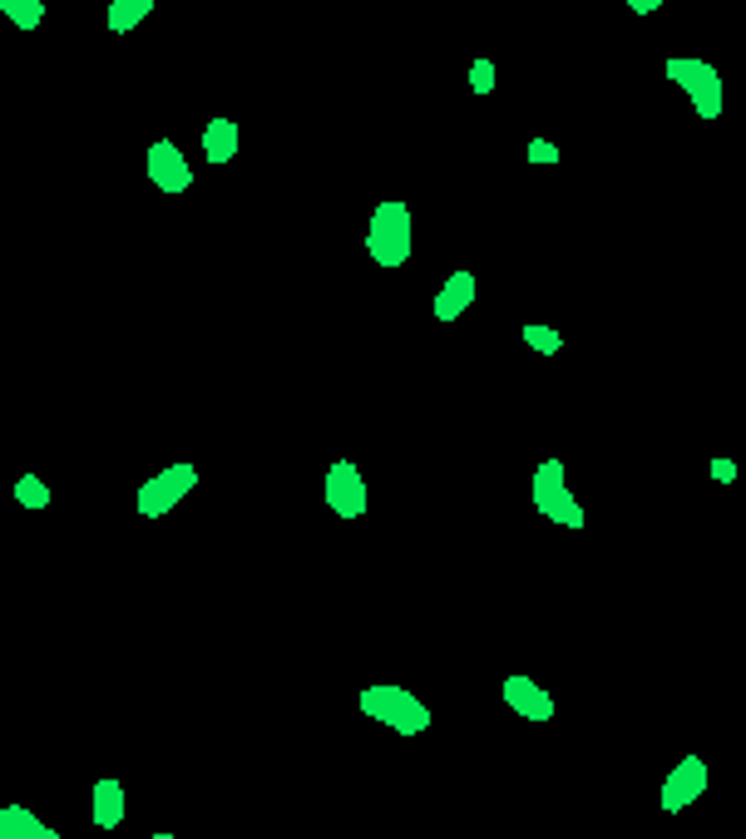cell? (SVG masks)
Returning a JSON list of instances; mask_svg holds the SVG:
<instances>
[{"label":"cell","instance_id":"13","mask_svg":"<svg viewBox=\"0 0 746 839\" xmlns=\"http://www.w3.org/2000/svg\"><path fill=\"white\" fill-rule=\"evenodd\" d=\"M238 124L233 118H208V128H203V158H208L213 168H223V163H233L238 158Z\"/></svg>","mask_w":746,"mask_h":839},{"label":"cell","instance_id":"12","mask_svg":"<svg viewBox=\"0 0 746 839\" xmlns=\"http://www.w3.org/2000/svg\"><path fill=\"white\" fill-rule=\"evenodd\" d=\"M0 839H65V835H55V829L45 825L35 809L5 805V809H0Z\"/></svg>","mask_w":746,"mask_h":839},{"label":"cell","instance_id":"2","mask_svg":"<svg viewBox=\"0 0 746 839\" xmlns=\"http://www.w3.org/2000/svg\"><path fill=\"white\" fill-rule=\"evenodd\" d=\"M410 242H416V227H410V207L400 197L381 203L371 213V227H366V252L371 262L381 267H406L410 262Z\"/></svg>","mask_w":746,"mask_h":839},{"label":"cell","instance_id":"11","mask_svg":"<svg viewBox=\"0 0 746 839\" xmlns=\"http://www.w3.org/2000/svg\"><path fill=\"white\" fill-rule=\"evenodd\" d=\"M124 805H129V795H124V780L104 775L94 780V800H90V819L100 829H120L124 825Z\"/></svg>","mask_w":746,"mask_h":839},{"label":"cell","instance_id":"19","mask_svg":"<svg viewBox=\"0 0 746 839\" xmlns=\"http://www.w3.org/2000/svg\"><path fill=\"white\" fill-rule=\"evenodd\" d=\"M529 163H558V144H549V138H529Z\"/></svg>","mask_w":746,"mask_h":839},{"label":"cell","instance_id":"7","mask_svg":"<svg viewBox=\"0 0 746 839\" xmlns=\"http://www.w3.org/2000/svg\"><path fill=\"white\" fill-rule=\"evenodd\" d=\"M144 173H149V183L159 188V193H189L193 188V168H189V158H183V148L173 144V138L149 144V154H144Z\"/></svg>","mask_w":746,"mask_h":839},{"label":"cell","instance_id":"3","mask_svg":"<svg viewBox=\"0 0 746 839\" xmlns=\"http://www.w3.org/2000/svg\"><path fill=\"white\" fill-rule=\"evenodd\" d=\"M529 494H534V509L544 513L549 523H558V529H584L588 523L584 503H578L574 489H568L564 460H539L534 479H529Z\"/></svg>","mask_w":746,"mask_h":839},{"label":"cell","instance_id":"18","mask_svg":"<svg viewBox=\"0 0 746 839\" xmlns=\"http://www.w3.org/2000/svg\"><path fill=\"white\" fill-rule=\"evenodd\" d=\"M495 59H475V65H470V89H475V94H489V89H495Z\"/></svg>","mask_w":746,"mask_h":839},{"label":"cell","instance_id":"10","mask_svg":"<svg viewBox=\"0 0 746 839\" xmlns=\"http://www.w3.org/2000/svg\"><path fill=\"white\" fill-rule=\"evenodd\" d=\"M475 272L470 267H460V272L445 276V286L436 292V321H460V316L475 306Z\"/></svg>","mask_w":746,"mask_h":839},{"label":"cell","instance_id":"4","mask_svg":"<svg viewBox=\"0 0 746 839\" xmlns=\"http://www.w3.org/2000/svg\"><path fill=\"white\" fill-rule=\"evenodd\" d=\"M667 79H672V84L697 104V118H716V114H722L726 89H722V75H716V65H707V59H692V55H672V59H667Z\"/></svg>","mask_w":746,"mask_h":839},{"label":"cell","instance_id":"6","mask_svg":"<svg viewBox=\"0 0 746 839\" xmlns=\"http://www.w3.org/2000/svg\"><path fill=\"white\" fill-rule=\"evenodd\" d=\"M707 785H712V770H707L702 756H682L672 770L663 775V790H657V805H663V815H677V809L697 805V800L707 795Z\"/></svg>","mask_w":746,"mask_h":839},{"label":"cell","instance_id":"8","mask_svg":"<svg viewBox=\"0 0 746 839\" xmlns=\"http://www.w3.org/2000/svg\"><path fill=\"white\" fill-rule=\"evenodd\" d=\"M327 509L341 513V519H361L366 513V474L357 469L351 460H331L327 469Z\"/></svg>","mask_w":746,"mask_h":839},{"label":"cell","instance_id":"9","mask_svg":"<svg viewBox=\"0 0 746 839\" xmlns=\"http://www.w3.org/2000/svg\"><path fill=\"white\" fill-rule=\"evenodd\" d=\"M499 696H505V706L519 711L524 721H554V696H549L534 677H505L499 681Z\"/></svg>","mask_w":746,"mask_h":839},{"label":"cell","instance_id":"15","mask_svg":"<svg viewBox=\"0 0 746 839\" xmlns=\"http://www.w3.org/2000/svg\"><path fill=\"white\" fill-rule=\"evenodd\" d=\"M0 15L11 20L15 30H25V35H31V30L45 25V0H0Z\"/></svg>","mask_w":746,"mask_h":839},{"label":"cell","instance_id":"21","mask_svg":"<svg viewBox=\"0 0 746 839\" xmlns=\"http://www.w3.org/2000/svg\"><path fill=\"white\" fill-rule=\"evenodd\" d=\"M633 15H653V10H663V0H623Z\"/></svg>","mask_w":746,"mask_h":839},{"label":"cell","instance_id":"5","mask_svg":"<svg viewBox=\"0 0 746 839\" xmlns=\"http://www.w3.org/2000/svg\"><path fill=\"white\" fill-rule=\"evenodd\" d=\"M193 489H199V464L179 460V464H169V469L149 474V479L139 484V499H134V503H139L144 519H163V513L179 509Z\"/></svg>","mask_w":746,"mask_h":839},{"label":"cell","instance_id":"17","mask_svg":"<svg viewBox=\"0 0 746 839\" xmlns=\"http://www.w3.org/2000/svg\"><path fill=\"white\" fill-rule=\"evenodd\" d=\"M524 341L534 345L539 355H558V345H564V336H558L554 326H539V321H534V326H524Z\"/></svg>","mask_w":746,"mask_h":839},{"label":"cell","instance_id":"1","mask_svg":"<svg viewBox=\"0 0 746 839\" xmlns=\"http://www.w3.org/2000/svg\"><path fill=\"white\" fill-rule=\"evenodd\" d=\"M361 711H366L371 721H381V726H391L396 736H426L430 730V706L416 696V691L406 687H391V681H381V687H366L361 691Z\"/></svg>","mask_w":746,"mask_h":839},{"label":"cell","instance_id":"14","mask_svg":"<svg viewBox=\"0 0 746 839\" xmlns=\"http://www.w3.org/2000/svg\"><path fill=\"white\" fill-rule=\"evenodd\" d=\"M149 15H154V0H110V10H104V25H110L114 35H129V30L144 25Z\"/></svg>","mask_w":746,"mask_h":839},{"label":"cell","instance_id":"16","mask_svg":"<svg viewBox=\"0 0 746 839\" xmlns=\"http://www.w3.org/2000/svg\"><path fill=\"white\" fill-rule=\"evenodd\" d=\"M15 503H21V509H45V503H50V484H45L41 474H21V479H15Z\"/></svg>","mask_w":746,"mask_h":839},{"label":"cell","instance_id":"22","mask_svg":"<svg viewBox=\"0 0 746 839\" xmlns=\"http://www.w3.org/2000/svg\"><path fill=\"white\" fill-rule=\"evenodd\" d=\"M154 839H179V835H169V829H159V835H154Z\"/></svg>","mask_w":746,"mask_h":839},{"label":"cell","instance_id":"20","mask_svg":"<svg viewBox=\"0 0 746 839\" xmlns=\"http://www.w3.org/2000/svg\"><path fill=\"white\" fill-rule=\"evenodd\" d=\"M712 479L716 484H736V464L732 460H712Z\"/></svg>","mask_w":746,"mask_h":839}]
</instances>
